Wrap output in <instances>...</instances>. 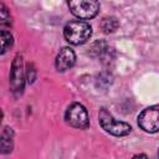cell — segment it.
I'll return each mask as SVG.
<instances>
[{
	"mask_svg": "<svg viewBox=\"0 0 159 159\" xmlns=\"http://www.w3.org/2000/svg\"><path fill=\"white\" fill-rule=\"evenodd\" d=\"M92 35V27L88 22L73 20L66 24L63 29L65 40L71 45H82Z\"/></svg>",
	"mask_w": 159,
	"mask_h": 159,
	"instance_id": "6da1fadb",
	"label": "cell"
},
{
	"mask_svg": "<svg viewBox=\"0 0 159 159\" xmlns=\"http://www.w3.org/2000/svg\"><path fill=\"white\" fill-rule=\"evenodd\" d=\"M98 120L101 127L109 134L116 135V137H124L130 133L132 128L128 123L125 122H119L117 120L106 108H102L98 113Z\"/></svg>",
	"mask_w": 159,
	"mask_h": 159,
	"instance_id": "7a4b0ae2",
	"label": "cell"
},
{
	"mask_svg": "<svg viewBox=\"0 0 159 159\" xmlns=\"http://www.w3.org/2000/svg\"><path fill=\"white\" fill-rule=\"evenodd\" d=\"M65 120L73 128L86 129L89 125V118L87 109L81 103H72L65 113Z\"/></svg>",
	"mask_w": 159,
	"mask_h": 159,
	"instance_id": "3957f363",
	"label": "cell"
},
{
	"mask_svg": "<svg viewBox=\"0 0 159 159\" xmlns=\"http://www.w3.org/2000/svg\"><path fill=\"white\" fill-rule=\"evenodd\" d=\"M138 124L147 133L159 132V104L143 109L138 116Z\"/></svg>",
	"mask_w": 159,
	"mask_h": 159,
	"instance_id": "277c9868",
	"label": "cell"
},
{
	"mask_svg": "<svg viewBox=\"0 0 159 159\" xmlns=\"http://www.w3.org/2000/svg\"><path fill=\"white\" fill-rule=\"evenodd\" d=\"M68 7L71 12L77 16L78 19L88 20L94 17L99 11V2L98 1H70Z\"/></svg>",
	"mask_w": 159,
	"mask_h": 159,
	"instance_id": "5b68a950",
	"label": "cell"
},
{
	"mask_svg": "<svg viewBox=\"0 0 159 159\" xmlns=\"http://www.w3.org/2000/svg\"><path fill=\"white\" fill-rule=\"evenodd\" d=\"M24 67H22V58L17 55L12 62L11 72H10V87L14 94H21L24 89Z\"/></svg>",
	"mask_w": 159,
	"mask_h": 159,
	"instance_id": "8992f818",
	"label": "cell"
},
{
	"mask_svg": "<svg viewBox=\"0 0 159 159\" xmlns=\"http://www.w3.org/2000/svg\"><path fill=\"white\" fill-rule=\"evenodd\" d=\"M75 62H76V55H75L73 50L70 47H63L58 52L56 61H55V65H56L57 71L65 72V71L70 70L75 65Z\"/></svg>",
	"mask_w": 159,
	"mask_h": 159,
	"instance_id": "52a82bcc",
	"label": "cell"
},
{
	"mask_svg": "<svg viewBox=\"0 0 159 159\" xmlns=\"http://www.w3.org/2000/svg\"><path fill=\"white\" fill-rule=\"evenodd\" d=\"M14 132L11 128L5 127L1 133V152L2 154H7L12 149V142H14Z\"/></svg>",
	"mask_w": 159,
	"mask_h": 159,
	"instance_id": "ba28073f",
	"label": "cell"
},
{
	"mask_svg": "<svg viewBox=\"0 0 159 159\" xmlns=\"http://www.w3.org/2000/svg\"><path fill=\"white\" fill-rule=\"evenodd\" d=\"M119 26V22L116 17L109 16V17H104L101 22V27L103 30V32L109 34V32H114Z\"/></svg>",
	"mask_w": 159,
	"mask_h": 159,
	"instance_id": "9c48e42d",
	"label": "cell"
},
{
	"mask_svg": "<svg viewBox=\"0 0 159 159\" xmlns=\"http://www.w3.org/2000/svg\"><path fill=\"white\" fill-rule=\"evenodd\" d=\"M12 35L6 30H1V53H5L12 46Z\"/></svg>",
	"mask_w": 159,
	"mask_h": 159,
	"instance_id": "30bf717a",
	"label": "cell"
},
{
	"mask_svg": "<svg viewBox=\"0 0 159 159\" xmlns=\"http://www.w3.org/2000/svg\"><path fill=\"white\" fill-rule=\"evenodd\" d=\"M0 17H1V25L11 24V16H10L7 9L4 6V4H0Z\"/></svg>",
	"mask_w": 159,
	"mask_h": 159,
	"instance_id": "8fae6325",
	"label": "cell"
},
{
	"mask_svg": "<svg viewBox=\"0 0 159 159\" xmlns=\"http://www.w3.org/2000/svg\"><path fill=\"white\" fill-rule=\"evenodd\" d=\"M132 159H148V157H147L145 154H137V155H134Z\"/></svg>",
	"mask_w": 159,
	"mask_h": 159,
	"instance_id": "7c38bea8",
	"label": "cell"
}]
</instances>
